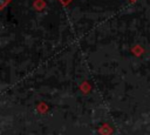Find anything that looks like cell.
Listing matches in <instances>:
<instances>
[{"label":"cell","instance_id":"6da1fadb","mask_svg":"<svg viewBox=\"0 0 150 135\" xmlns=\"http://www.w3.org/2000/svg\"><path fill=\"white\" fill-rule=\"evenodd\" d=\"M60 1H61V2L63 4V5H68V4H69V2L71 1V0H60Z\"/></svg>","mask_w":150,"mask_h":135}]
</instances>
